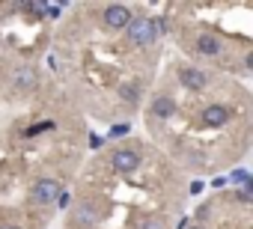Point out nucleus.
I'll use <instances>...</instances> for the list:
<instances>
[{"label": "nucleus", "mask_w": 253, "mask_h": 229, "mask_svg": "<svg viewBox=\"0 0 253 229\" xmlns=\"http://www.w3.org/2000/svg\"><path fill=\"white\" fill-rule=\"evenodd\" d=\"M57 196H60V182H54V179H39V182L33 185V199H36V202L48 205V202H54Z\"/></svg>", "instance_id": "f257e3e1"}, {"label": "nucleus", "mask_w": 253, "mask_h": 229, "mask_svg": "<svg viewBox=\"0 0 253 229\" xmlns=\"http://www.w3.org/2000/svg\"><path fill=\"white\" fill-rule=\"evenodd\" d=\"M104 24L113 27V30H122V27L131 24V12L125 9V6H119V3H113V6L104 9Z\"/></svg>", "instance_id": "f03ea898"}, {"label": "nucleus", "mask_w": 253, "mask_h": 229, "mask_svg": "<svg viewBox=\"0 0 253 229\" xmlns=\"http://www.w3.org/2000/svg\"><path fill=\"white\" fill-rule=\"evenodd\" d=\"M131 42H134L137 48H146V45L155 42V33H152L149 18H137V21L131 24Z\"/></svg>", "instance_id": "7ed1b4c3"}, {"label": "nucleus", "mask_w": 253, "mask_h": 229, "mask_svg": "<svg viewBox=\"0 0 253 229\" xmlns=\"http://www.w3.org/2000/svg\"><path fill=\"white\" fill-rule=\"evenodd\" d=\"M137 164H140V155L131 152V149H119V152L113 155V170H119V173H128V170H134Z\"/></svg>", "instance_id": "20e7f679"}, {"label": "nucleus", "mask_w": 253, "mask_h": 229, "mask_svg": "<svg viewBox=\"0 0 253 229\" xmlns=\"http://www.w3.org/2000/svg\"><path fill=\"white\" fill-rule=\"evenodd\" d=\"M179 80L188 86V89H203L206 86V75L200 69H191V66H182L179 69Z\"/></svg>", "instance_id": "39448f33"}, {"label": "nucleus", "mask_w": 253, "mask_h": 229, "mask_svg": "<svg viewBox=\"0 0 253 229\" xmlns=\"http://www.w3.org/2000/svg\"><path fill=\"white\" fill-rule=\"evenodd\" d=\"M173 113H176V101H173V98H167V95H158V98L152 101V116L170 119Z\"/></svg>", "instance_id": "423d86ee"}, {"label": "nucleus", "mask_w": 253, "mask_h": 229, "mask_svg": "<svg viewBox=\"0 0 253 229\" xmlns=\"http://www.w3.org/2000/svg\"><path fill=\"white\" fill-rule=\"evenodd\" d=\"M206 125H211V128H217V125H223L226 119H229V110L226 107H220V104H211V107H206Z\"/></svg>", "instance_id": "0eeeda50"}, {"label": "nucleus", "mask_w": 253, "mask_h": 229, "mask_svg": "<svg viewBox=\"0 0 253 229\" xmlns=\"http://www.w3.org/2000/svg\"><path fill=\"white\" fill-rule=\"evenodd\" d=\"M33 83H36V72L33 69H18L15 72V86L18 89H30Z\"/></svg>", "instance_id": "6e6552de"}, {"label": "nucleus", "mask_w": 253, "mask_h": 229, "mask_svg": "<svg viewBox=\"0 0 253 229\" xmlns=\"http://www.w3.org/2000/svg\"><path fill=\"white\" fill-rule=\"evenodd\" d=\"M197 48H200L203 54H217V51H220V42H217L214 36H200V39H197Z\"/></svg>", "instance_id": "1a4fd4ad"}, {"label": "nucleus", "mask_w": 253, "mask_h": 229, "mask_svg": "<svg viewBox=\"0 0 253 229\" xmlns=\"http://www.w3.org/2000/svg\"><path fill=\"white\" fill-rule=\"evenodd\" d=\"M119 92H122V101H128V104L140 98V86H137V83H125Z\"/></svg>", "instance_id": "9d476101"}, {"label": "nucleus", "mask_w": 253, "mask_h": 229, "mask_svg": "<svg viewBox=\"0 0 253 229\" xmlns=\"http://www.w3.org/2000/svg\"><path fill=\"white\" fill-rule=\"evenodd\" d=\"M140 229H164V226H161L158 220H143V223H140Z\"/></svg>", "instance_id": "9b49d317"}, {"label": "nucleus", "mask_w": 253, "mask_h": 229, "mask_svg": "<svg viewBox=\"0 0 253 229\" xmlns=\"http://www.w3.org/2000/svg\"><path fill=\"white\" fill-rule=\"evenodd\" d=\"M232 179H235V182H247V173H244V170H235Z\"/></svg>", "instance_id": "f8f14e48"}, {"label": "nucleus", "mask_w": 253, "mask_h": 229, "mask_svg": "<svg viewBox=\"0 0 253 229\" xmlns=\"http://www.w3.org/2000/svg\"><path fill=\"white\" fill-rule=\"evenodd\" d=\"M89 146H92V149H98V146H101V137H95V134H92V137H89Z\"/></svg>", "instance_id": "ddd939ff"}, {"label": "nucleus", "mask_w": 253, "mask_h": 229, "mask_svg": "<svg viewBox=\"0 0 253 229\" xmlns=\"http://www.w3.org/2000/svg\"><path fill=\"white\" fill-rule=\"evenodd\" d=\"M0 229H18V226H0Z\"/></svg>", "instance_id": "4468645a"}, {"label": "nucleus", "mask_w": 253, "mask_h": 229, "mask_svg": "<svg viewBox=\"0 0 253 229\" xmlns=\"http://www.w3.org/2000/svg\"><path fill=\"white\" fill-rule=\"evenodd\" d=\"M194 229H203V226H194Z\"/></svg>", "instance_id": "2eb2a0df"}]
</instances>
